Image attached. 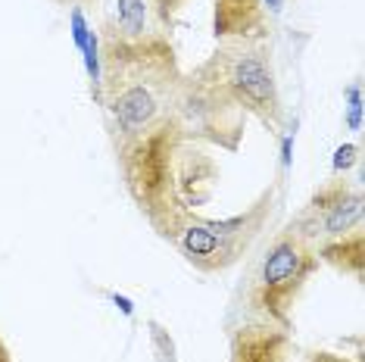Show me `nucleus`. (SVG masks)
<instances>
[{
    "instance_id": "0eeeda50",
    "label": "nucleus",
    "mask_w": 365,
    "mask_h": 362,
    "mask_svg": "<svg viewBox=\"0 0 365 362\" xmlns=\"http://www.w3.org/2000/svg\"><path fill=\"white\" fill-rule=\"evenodd\" d=\"M290 225L306 234L312 244H325L350 234L362 225V191L346 175H331L322 181L303 203V210L290 219Z\"/></svg>"
},
{
    "instance_id": "9b49d317",
    "label": "nucleus",
    "mask_w": 365,
    "mask_h": 362,
    "mask_svg": "<svg viewBox=\"0 0 365 362\" xmlns=\"http://www.w3.org/2000/svg\"><path fill=\"white\" fill-rule=\"evenodd\" d=\"M150 10H147V0H115L113 16L103 29L115 31L122 38H140L150 31Z\"/></svg>"
},
{
    "instance_id": "7ed1b4c3",
    "label": "nucleus",
    "mask_w": 365,
    "mask_h": 362,
    "mask_svg": "<svg viewBox=\"0 0 365 362\" xmlns=\"http://www.w3.org/2000/svg\"><path fill=\"white\" fill-rule=\"evenodd\" d=\"M194 72L228 94L265 131L284 135L287 113L269 41H219V47L194 66Z\"/></svg>"
},
{
    "instance_id": "aec40b11",
    "label": "nucleus",
    "mask_w": 365,
    "mask_h": 362,
    "mask_svg": "<svg viewBox=\"0 0 365 362\" xmlns=\"http://www.w3.org/2000/svg\"><path fill=\"white\" fill-rule=\"evenodd\" d=\"M0 362H13V353H10V347H6L4 337H0Z\"/></svg>"
},
{
    "instance_id": "1a4fd4ad",
    "label": "nucleus",
    "mask_w": 365,
    "mask_h": 362,
    "mask_svg": "<svg viewBox=\"0 0 365 362\" xmlns=\"http://www.w3.org/2000/svg\"><path fill=\"white\" fill-rule=\"evenodd\" d=\"M275 16L262 0H212L215 41H269Z\"/></svg>"
},
{
    "instance_id": "a211bd4d",
    "label": "nucleus",
    "mask_w": 365,
    "mask_h": 362,
    "mask_svg": "<svg viewBox=\"0 0 365 362\" xmlns=\"http://www.w3.org/2000/svg\"><path fill=\"white\" fill-rule=\"evenodd\" d=\"M113 303H115V306H119L122 312H125V316H135V309H131V303H128L125 297H119V294H113Z\"/></svg>"
},
{
    "instance_id": "423d86ee",
    "label": "nucleus",
    "mask_w": 365,
    "mask_h": 362,
    "mask_svg": "<svg viewBox=\"0 0 365 362\" xmlns=\"http://www.w3.org/2000/svg\"><path fill=\"white\" fill-rule=\"evenodd\" d=\"M247 119L250 116L228 94H222L219 88L210 85L203 76H197L194 69L185 72L175 103H172V122L185 138L237 153L244 147Z\"/></svg>"
},
{
    "instance_id": "2eb2a0df",
    "label": "nucleus",
    "mask_w": 365,
    "mask_h": 362,
    "mask_svg": "<svg viewBox=\"0 0 365 362\" xmlns=\"http://www.w3.org/2000/svg\"><path fill=\"white\" fill-rule=\"evenodd\" d=\"M346 100H350V116H346V125L353 131H359V116H362V97H359V85L346 88Z\"/></svg>"
},
{
    "instance_id": "6e6552de",
    "label": "nucleus",
    "mask_w": 365,
    "mask_h": 362,
    "mask_svg": "<svg viewBox=\"0 0 365 362\" xmlns=\"http://www.w3.org/2000/svg\"><path fill=\"white\" fill-rule=\"evenodd\" d=\"M228 362H297V343L284 328L250 319L231 328Z\"/></svg>"
},
{
    "instance_id": "f03ea898",
    "label": "nucleus",
    "mask_w": 365,
    "mask_h": 362,
    "mask_svg": "<svg viewBox=\"0 0 365 362\" xmlns=\"http://www.w3.org/2000/svg\"><path fill=\"white\" fill-rule=\"evenodd\" d=\"M101 97L110 135H140L172 119V103L185 78L178 51L160 31L122 38L101 29Z\"/></svg>"
},
{
    "instance_id": "f8f14e48",
    "label": "nucleus",
    "mask_w": 365,
    "mask_h": 362,
    "mask_svg": "<svg viewBox=\"0 0 365 362\" xmlns=\"http://www.w3.org/2000/svg\"><path fill=\"white\" fill-rule=\"evenodd\" d=\"M187 4L190 0H147V10H150V19H153L156 31L169 38L172 31L178 29V22H181V16H185V10H187Z\"/></svg>"
},
{
    "instance_id": "6ab92c4d",
    "label": "nucleus",
    "mask_w": 365,
    "mask_h": 362,
    "mask_svg": "<svg viewBox=\"0 0 365 362\" xmlns=\"http://www.w3.org/2000/svg\"><path fill=\"white\" fill-rule=\"evenodd\" d=\"M262 4L269 6V13H272V16H278L281 10H284V0H262Z\"/></svg>"
},
{
    "instance_id": "f257e3e1",
    "label": "nucleus",
    "mask_w": 365,
    "mask_h": 362,
    "mask_svg": "<svg viewBox=\"0 0 365 362\" xmlns=\"http://www.w3.org/2000/svg\"><path fill=\"white\" fill-rule=\"evenodd\" d=\"M110 141L128 200L163 241L175 244L185 222L219 191V160L172 119L140 135H110Z\"/></svg>"
},
{
    "instance_id": "dca6fc26",
    "label": "nucleus",
    "mask_w": 365,
    "mask_h": 362,
    "mask_svg": "<svg viewBox=\"0 0 365 362\" xmlns=\"http://www.w3.org/2000/svg\"><path fill=\"white\" fill-rule=\"evenodd\" d=\"M72 38H76V47L81 51V47H85V38H88V22H85V13H81V6H72Z\"/></svg>"
},
{
    "instance_id": "f3484780",
    "label": "nucleus",
    "mask_w": 365,
    "mask_h": 362,
    "mask_svg": "<svg viewBox=\"0 0 365 362\" xmlns=\"http://www.w3.org/2000/svg\"><path fill=\"white\" fill-rule=\"evenodd\" d=\"M306 362H362L359 356H344V353H334V350H312Z\"/></svg>"
},
{
    "instance_id": "39448f33",
    "label": "nucleus",
    "mask_w": 365,
    "mask_h": 362,
    "mask_svg": "<svg viewBox=\"0 0 365 362\" xmlns=\"http://www.w3.org/2000/svg\"><path fill=\"white\" fill-rule=\"evenodd\" d=\"M278 200H281V181H272L237 216L206 219L200 212H194L185 222L181 234L175 237L178 253L200 275H222V272L235 269L269 228V222L278 210Z\"/></svg>"
},
{
    "instance_id": "ddd939ff",
    "label": "nucleus",
    "mask_w": 365,
    "mask_h": 362,
    "mask_svg": "<svg viewBox=\"0 0 365 362\" xmlns=\"http://www.w3.org/2000/svg\"><path fill=\"white\" fill-rule=\"evenodd\" d=\"M147 328H150V343H153V353H156V362H178L175 356V341H172V334L165 331V328L160 322H147Z\"/></svg>"
},
{
    "instance_id": "412c9836",
    "label": "nucleus",
    "mask_w": 365,
    "mask_h": 362,
    "mask_svg": "<svg viewBox=\"0 0 365 362\" xmlns=\"http://www.w3.org/2000/svg\"><path fill=\"white\" fill-rule=\"evenodd\" d=\"M56 6H81V4H94V0H53Z\"/></svg>"
},
{
    "instance_id": "4468645a",
    "label": "nucleus",
    "mask_w": 365,
    "mask_h": 362,
    "mask_svg": "<svg viewBox=\"0 0 365 362\" xmlns=\"http://www.w3.org/2000/svg\"><path fill=\"white\" fill-rule=\"evenodd\" d=\"M359 144H340L334 150V160H331V169H334V175H346L356 162H359Z\"/></svg>"
},
{
    "instance_id": "20e7f679",
    "label": "nucleus",
    "mask_w": 365,
    "mask_h": 362,
    "mask_svg": "<svg viewBox=\"0 0 365 362\" xmlns=\"http://www.w3.org/2000/svg\"><path fill=\"white\" fill-rule=\"evenodd\" d=\"M319 266V244L300 234L290 222L281 225L259 253V262L247 281V306L256 319L290 331L294 309Z\"/></svg>"
},
{
    "instance_id": "9d476101",
    "label": "nucleus",
    "mask_w": 365,
    "mask_h": 362,
    "mask_svg": "<svg viewBox=\"0 0 365 362\" xmlns=\"http://www.w3.org/2000/svg\"><path fill=\"white\" fill-rule=\"evenodd\" d=\"M319 262L337 269L340 275L353 278L356 284L365 281V234H362V225L353 228L350 234L344 237H334V241H325L319 244Z\"/></svg>"
}]
</instances>
